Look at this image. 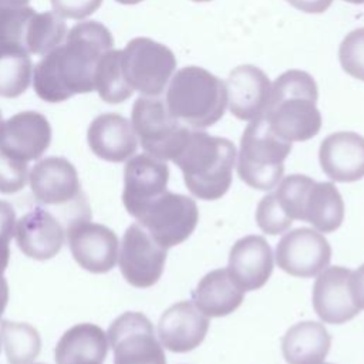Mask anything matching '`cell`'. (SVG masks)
Listing matches in <instances>:
<instances>
[{
	"instance_id": "6",
	"label": "cell",
	"mask_w": 364,
	"mask_h": 364,
	"mask_svg": "<svg viewBox=\"0 0 364 364\" xmlns=\"http://www.w3.org/2000/svg\"><path fill=\"white\" fill-rule=\"evenodd\" d=\"M131 124L144 151L162 161H172L179 154L192 129L169 112L161 95L136 98Z\"/></svg>"
},
{
	"instance_id": "21",
	"label": "cell",
	"mask_w": 364,
	"mask_h": 364,
	"mask_svg": "<svg viewBox=\"0 0 364 364\" xmlns=\"http://www.w3.org/2000/svg\"><path fill=\"white\" fill-rule=\"evenodd\" d=\"M228 269L245 291L263 287L273 273L270 245L259 235L237 239L230 247Z\"/></svg>"
},
{
	"instance_id": "1",
	"label": "cell",
	"mask_w": 364,
	"mask_h": 364,
	"mask_svg": "<svg viewBox=\"0 0 364 364\" xmlns=\"http://www.w3.org/2000/svg\"><path fill=\"white\" fill-rule=\"evenodd\" d=\"M114 47L109 30L98 21L75 24L65 43L47 53L34 67V91L47 102H63L95 90L98 60Z\"/></svg>"
},
{
	"instance_id": "8",
	"label": "cell",
	"mask_w": 364,
	"mask_h": 364,
	"mask_svg": "<svg viewBox=\"0 0 364 364\" xmlns=\"http://www.w3.org/2000/svg\"><path fill=\"white\" fill-rule=\"evenodd\" d=\"M135 219L159 246L169 249L193 233L199 222V210L192 198L166 189L146 203Z\"/></svg>"
},
{
	"instance_id": "20",
	"label": "cell",
	"mask_w": 364,
	"mask_h": 364,
	"mask_svg": "<svg viewBox=\"0 0 364 364\" xmlns=\"http://www.w3.org/2000/svg\"><path fill=\"white\" fill-rule=\"evenodd\" d=\"M323 172L336 182H355L364 178V136L353 131L327 135L318 148Z\"/></svg>"
},
{
	"instance_id": "37",
	"label": "cell",
	"mask_w": 364,
	"mask_h": 364,
	"mask_svg": "<svg viewBox=\"0 0 364 364\" xmlns=\"http://www.w3.org/2000/svg\"><path fill=\"white\" fill-rule=\"evenodd\" d=\"M294 9L310 13V14H320L324 13L333 3V0H286Z\"/></svg>"
},
{
	"instance_id": "43",
	"label": "cell",
	"mask_w": 364,
	"mask_h": 364,
	"mask_svg": "<svg viewBox=\"0 0 364 364\" xmlns=\"http://www.w3.org/2000/svg\"><path fill=\"white\" fill-rule=\"evenodd\" d=\"M192 1H198V3H203V1H210V0H192Z\"/></svg>"
},
{
	"instance_id": "24",
	"label": "cell",
	"mask_w": 364,
	"mask_h": 364,
	"mask_svg": "<svg viewBox=\"0 0 364 364\" xmlns=\"http://www.w3.org/2000/svg\"><path fill=\"white\" fill-rule=\"evenodd\" d=\"M108 353V337L91 323L70 327L55 346L57 364H102Z\"/></svg>"
},
{
	"instance_id": "35",
	"label": "cell",
	"mask_w": 364,
	"mask_h": 364,
	"mask_svg": "<svg viewBox=\"0 0 364 364\" xmlns=\"http://www.w3.org/2000/svg\"><path fill=\"white\" fill-rule=\"evenodd\" d=\"M54 13L63 18L81 20L100 9L102 0H50Z\"/></svg>"
},
{
	"instance_id": "28",
	"label": "cell",
	"mask_w": 364,
	"mask_h": 364,
	"mask_svg": "<svg viewBox=\"0 0 364 364\" xmlns=\"http://www.w3.org/2000/svg\"><path fill=\"white\" fill-rule=\"evenodd\" d=\"M0 340L10 364H31L41 350L38 331L27 323L3 320L0 323Z\"/></svg>"
},
{
	"instance_id": "34",
	"label": "cell",
	"mask_w": 364,
	"mask_h": 364,
	"mask_svg": "<svg viewBox=\"0 0 364 364\" xmlns=\"http://www.w3.org/2000/svg\"><path fill=\"white\" fill-rule=\"evenodd\" d=\"M16 212L13 206L0 200V276L4 273L10 260V240L14 236Z\"/></svg>"
},
{
	"instance_id": "3",
	"label": "cell",
	"mask_w": 364,
	"mask_h": 364,
	"mask_svg": "<svg viewBox=\"0 0 364 364\" xmlns=\"http://www.w3.org/2000/svg\"><path fill=\"white\" fill-rule=\"evenodd\" d=\"M235 159L236 146L230 139L192 128L172 162L182 171L183 182L195 198L216 200L232 185Z\"/></svg>"
},
{
	"instance_id": "29",
	"label": "cell",
	"mask_w": 364,
	"mask_h": 364,
	"mask_svg": "<svg viewBox=\"0 0 364 364\" xmlns=\"http://www.w3.org/2000/svg\"><path fill=\"white\" fill-rule=\"evenodd\" d=\"M95 90L100 98L108 104H119L128 100L134 90L128 85L121 63V50L107 51L97 63Z\"/></svg>"
},
{
	"instance_id": "14",
	"label": "cell",
	"mask_w": 364,
	"mask_h": 364,
	"mask_svg": "<svg viewBox=\"0 0 364 364\" xmlns=\"http://www.w3.org/2000/svg\"><path fill=\"white\" fill-rule=\"evenodd\" d=\"M169 181V168L166 161L149 154L131 156L124 168L122 203L131 216L166 191Z\"/></svg>"
},
{
	"instance_id": "22",
	"label": "cell",
	"mask_w": 364,
	"mask_h": 364,
	"mask_svg": "<svg viewBox=\"0 0 364 364\" xmlns=\"http://www.w3.org/2000/svg\"><path fill=\"white\" fill-rule=\"evenodd\" d=\"M87 141L92 154L108 162H124L138 148L132 124L125 117L114 112L101 114L91 121Z\"/></svg>"
},
{
	"instance_id": "42",
	"label": "cell",
	"mask_w": 364,
	"mask_h": 364,
	"mask_svg": "<svg viewBox=\"0 0 364 364\" xmlns=\"http://www.w3.org/2000/svg\"><path fill=\"white\" fill-rule=\"evenodd\" d=\"M1 125H3V117H1V111H0V129H1Z\"/></svg>"
},
{
	"instance_id": "39",
	"label": "cell",
	"mask_w": 364,
	"mask_h": 364,
	"mask_svg": "<svg viewBox=\"0 0 364 364\" xmlns=\"http://www.w3.org/2000/svg\"><path fill=\"white\" fill-rule=\"evenodd\" d=\"M28 1L30 0H0V4L6 6V7H23Z\"/></svg>"
},
{
	"instance_id": "15",
	"label": "cell",
	"mask_w": 364,
	"mask_h": 364,
	"mask_svg": "<svg viewBox=\"0 0 364 364\" xmlns=\"http://www.w3.org/2000/svg\"><path fill=\"white\" fill-rule=\"evenodd\" d=\"M351 270L343 266L326 267L313 284V309L327 324H344L353 320L360 309L350 291Z\"/></svg>"
},
{
	"instance_id": "41",
	"label": "cell",
	"mask_w": 364,
	"mask_h": 364,
	"mask_svg": "<svg viewBox=\"0 0 364 364\" xmlns=\"http://www.w3.org/2000/svg\"><path fill=\"white\" fill-rule=\"evenodd\" d=\"M344 1H348L353 4H364V0H344Z\"/></svg>"
},
{
	"instance_id": "10",
	"label": "cell",
	"mask_w": 364,
	"mask_h": 364,
	"mask_svg": "<svg viewBox=\"0 0 364 364\" xmlns=\"http://www.w3.org/2000/svg\"><path fill=\"white\" fill-rule=\"evenodd\" d=\"M168 249L159 246L138 223L127 228L118 250V264L124 279L136 289L154 286L162 276Z\"/></svg>"
},
{
	"instance_id": "26",
	"label": "cell",
	"mask_w": 364,
	"mask_h": 364,
	"mask_svg": "<svg viewBox=\"0 0 364 364\" xmlns=\"http://www.w3.org/2000/svg\"><path fill=\"white\" fill-rule=\"evenodd\" d=\"M303 220L321 233H331L341 226L344 202L333 182H311L304 195Z\"/></svg>"
},
{
	"instance_id": "5",
	"label": "cell",
	"mask_w": 364,
	"mask_h": 364,
	"mask_svg": "<svg viewBox=\"0 0 364 364\" xmlns=\"http://www.w3.org/2000/svg\"><path fill=\"white\" fill-rule=\"evenodd\" d=\"M290 151L291 142L276 135L264 117H259L242 134L237 175L250 188L270 191L280 182Z\"/></svg>"
},
{
	"instance_id": "19",
	"label": "cell",
	"mask_w": 364,
	"mask_h": 364,
	"mask_svg": "<svg viewBox=\"0 0 364 364\" xmlns=\"http://www.w3.org/2000/svg\"><path fill=\"white\" fill-rule=\"evenodd\" d=\"M225 85L232 115L242 121L263 117L272 88L263 70L252 64L239 65L230 71Z\"/></svg>"
},
{
	"instance_id": "45",
	"label": "cell",
	"mask_w": 364,
	"mask_h": 364,
	"mask_svg": "<svg viewBox=\"0 0 364 364\" xmlns=\"http://www.w3.org/2000/svg\"><path fill=\"white\" fill-rule=\"evenodd\" d=\"M324 364H330V363H324Z\"/></svg>"
},
{
	"instance_id": "16",
	"label": "cell",
	"mask_w": 364,
	"mask_h": 364,
	"mask_svg": "<svg viewBox=\"0 0 364 364\" xmlns=\"http://www.w3.org/2000/svg\"><path fill=\"white\" fill-rule=\"evenodd\" d=\"M28 183L37 202L46 206L67 205L81 195L77 169L63 156L38 161L28 173Z\"/></svg>"
},
{
	"instance_id": "30",
	"label": "cell",
	"mask_w": 364,
	"mask_h": 364,
	"mask_svg": "<svg viewBox=\"0 0 364 364\" xmlns=\"http://www.w3.org/2000/svg\"><path fill=\"white\" fill-rule=\"evenodd\" d=\"M31 60L23 50L0 51V97L21 95L31 80Z\"/></svg>"
},
{
	"instance_id": "4",
	"label": "cell",
	"mask_w": 364,
	"mask_h": 364,
	"mask_svg": "<svg viewBox=\"0 0 364 364\" xmlns=\"http://www.w3.org/2000/svg\"><path fill=\"white\" fill-rule=\"evenodd\" d=\"M165 102L169 112L186 127L208 128L225 114L228 105L226 85L208 70L186 65L171 78Z\"/></svg>"
},
{
	"instance_id": "44",
	"label": "cell",
	"mask_w": 364,
	"mask_h": 364,
	"mask_svg": "<svg viewBox=\"0 0 364 364\" xmlns=\"http://www.w3.org/2000/svg\"><path fill=\"white\" fill-rule=\"evenodd\" d=\"M0 346H1V340H0Z\"/></svg>"
},
{
	"instance_id": "13",
	"label": "cell",
	"mask_w": 364,
	"mask_h": 364,
	"mask_svg": "<svg viewBox=\"0 0 364 364\" xmlns=\"http://www.w3.org/2000/svg\"><path fill=\"white\" fill-rule=\"evenodd\" d=\"M50 142V122L36 111H23L10 117L0 129V151L21 162L38 159Z\"/></svg>"
},
{
	"instance_id": "25",
	"label": "cell",
	"mask_w": 364,
	"mask_h": 364,
	"mask_svg": "<svg viewBox=\"0 0 364 364\" xmlns=\"http://www.w3.org/2000/svg\"><path fill=\"white\" fill-rule=\"evenodd\" d=\"M331 346V336L317 321L293 324L282 338V354L287 364H321Z\"/></svg>"
},
{
	"instance_id": "17",
	"label": "cell",
	"mask_w": 364,
	"mask_h": 364,
	"mask_svg": "<svg viewBox=\"0 0 364 364\" xmlns=\"http://www.w3.org/2000/svg\"><path fill=\"white\" fill-rule=\"evenodd\" d=\"M209 330V317L192 301H178L168 307L158 321L162 347L172 353H188L202 344Z\"/></svg>"
},
{
	"instance_id": "9",
	"label": "cell",
	"mask_w": 364,
	"mask_h": 364,
	"mask_svg": "<svg viewBox=\"0 0 364 364\" xmlns=\"http://www.w3.org/2000/svg\"><path fill=\"white\" fill-rule=\"evenodd\" d=\"M114 364H166L151 320L138 311L118 316L107 331Z\"/></svg>"
},
{
	"instance_id": "27",
	"label": "cell",
	"mask_w": 364,
	"mask_h": 364,
	"mask_svg": "<svg viewBox=\"0 0 364 364\" xmlns=\"http://www.w3.org/2000/svg\"><path fill=\"white\" fill-rule=\"evenodd\" d=\"M67 36L64 18L54 11L34 13L30 16L24 30V50L27 54L46 55Z\"/></svg>"
},
{
	"instance_id": "38",
	"label": "cell",
	"mask_w": 364,
	"mask_h": 364,
	"mask_svg": "<svg viewBox=\"0 0 364 364\" xmlns=\"http://www.w3.org/2000/svg\"><path fill=\"white\" fill-rule=\"evenodd\" d=\"M7 301H9V284H7V280L1 274L0 276V317L4 313Z\"/></svg>"
},
{
	"instance_id": "36",
	"label": "cell",
	"mask_w": 364,
	"mask_h": 364,
	"mask_svg": "<svg viewBox=\"0 0 364 364\" xmlns=\"http://www.w3.org/2000/svg\"><path fill=\"white\" fill-rule=\"evenodd\" d=\"M350 291L355 306L364 310V264L351 272L350 276Z\"/></svg>"
},
{
	"instance_id": "18",
	"label": "cell",
	"mask_w": 364,
	"mask_h": 364,
	"mask_svg": "<svg viewBox=\"0 0 364 364\" xmlns=\"http://www.w3.org/2000/svg\"><path fill=\"white\" fill-rule=\"evenodd\" d=\"M14 237L18 249L27 257L48 260L61 250L65 230L51 212L36 208L16 220Z\"/></svg>"
},
{
	"instance_id": "11",
	"label": "cell",
	"mask_w": 364,
	"mask_h": 364,
	"mask_svg": "<svg viewBox=\"0 0 364 364\" xmlns=\"http://www.w3.org/2000/svg\"><path fill=\"white\" fill-rule=\"evenodd\" d=\"M67 240L74 260L84 270L95 274L109 272L118 262L119 243L107 226L77 216L67 226Z\"/></svg>"
},
{
	"instance_id": "40",
	"label": "cell",
	"mask_w": 364,
	"mask_h": 364,
	"mask_svg": "<svg viewBox=\"0 0 364 364\" xmlns=\"http://www.w3.org/2000/svg\"><path fill=\"white\" fill-rule=\"evenodd\" d=\"M115 1H118L121 4H136V3H141L142 0H115Z\"/></svg>"
},
{
	"instance_id": "32",
	"label": "cell",
	"mask_w": 364,
	"mask_h": 364,
	"mask_svg": "<svg viewBox=\"0 0 364 364\" xmlns=\"http://www.w3.org/2000/svg\"><path fill=\"white\" fill-rule=\"evenodd\" d=\"M341 68L355 80L364 81V27L350 31L338 47Z\"/></svg>"
},
{
	"instance_id": "2",
	"label": "cell",
	"mask_w": 364,
	"mask_h": 364,
	"mask_svg": "<svg viewBox=\"0 0 364 364\" xmlns=\"http://www.w3.org/2000/svg\"><path fill=\"white\" fill-rule=\"evenodd\" d=\"M318 87L303 70L282 73L270 88L264 119L272 131L289 142L309 141L320 132Z\"/></svg>"
},
{
	"instance_id": "33",
	"label": "cell",
	"mask_w": 364,
	"mask_h": 364,
	"mask_svg": "<svg viewBox=\"0 0 364 364\" xmlns=\"http://www.w3.org/2000/svg\"><path fill=\"white\" fill-rule=\"evenodd\" d=\"M28 181L27 162L17 161L0 151V193H16Z\"/></svg>"
},
{
	"instance_id": "23",
	"label": "cell",
	"mask_w": 364,
	"mask_h": 364,
	"mask_svg": "<svg viewBox=\"0 0 364 364\" xmlns=\"http://www.w3.org/2000/svg\"><path fill=\"white\" fill-rule=\"evenodd\" d=\"M245 290L228 267L206 273L192 293V303L208 317H225L243 301Z\"/></svg>"
},
{
	"instance_id": "7",
	"label": "cell",
	"mask_w": 364,
	"mask_h": 364,
	"mask_svg": "<svg viewBox=\"0 0 364 364\" xmlns=\"http://www.w3.org/2000/svg\"><path fill=\"white\" fill-rule=\"evenodd\" d=\"M128 85L146 97H159L176 70V57L166 46L148 38H132L121 50Z\"/></svg>"
},
{
	"instance_id": "12",
	"label": "cell",
	"mask_w": 364,
	"mask_h": 364,
	"mask_svg": "<svg viewBox=\"0 0 364 364\" xmlns=\"http://www.w3.org/2000/svg\"><path fill=\"white\" fill-rule=\"evenodd\" d=\"M276 263L290 276L309 279L321 273L331 260V246L324 235L311 228H297L276 245Z\"/></svg>"
},
{
	"instance_id": "31",
	"label": "cell",
	"mask_w": 364,
	"mask_h": 364,
	"mask_svg": "<svg viewBox=\"0 0 364 364\" xmlns=\"http://www.w3.org/2000/svg\"><path fill=\"white\" fill-rule=\"evenodd\" d=\"M34 9L6 7L0 4V51L24 50V30Z\"/></svg>"
}]
</instances>
